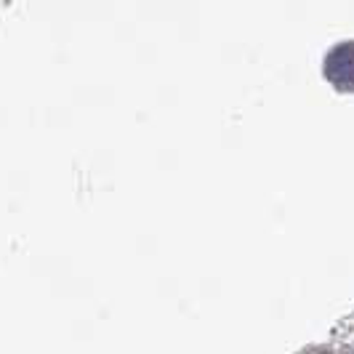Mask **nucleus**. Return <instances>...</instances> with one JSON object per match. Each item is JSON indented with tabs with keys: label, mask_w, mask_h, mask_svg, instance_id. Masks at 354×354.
Returning <instances> with one entry per match:
<instances>
[{
	"label": "nucleus",
	"mask_w": 354,
	"mask_h": 354,
	"mask_svg": "<svg viewBox=\"0 0 354 354\" xmlns=\"http://www.w3.org/2000/svg\"><path fill=\"white\" fill-rule=\"evenodd\" d=\"M325 75L338 88H354V43H344L328 56Z\"/></svg>",
	"instance_id": "nucleus-1"
}]
</instances>
